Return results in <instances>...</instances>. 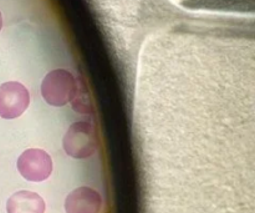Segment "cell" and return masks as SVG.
<instances>
[{
    "mask_svg": "<svg viewBox=\"0 0 255 213\" xmlns=\"http://www.w3.org/2000/svg\"><path fill=\"white\" fill-rule=\"evenodd\" d=\"M99 145L96 129L92 124L79 121L72 124L65 134L62 146L65 152L74 159H86L95 154Z\"/></svg>",
    "mask_w": 255,
    "mask_h": 213,
    "instance_id": "6da1fadb",
    "label": "cell"
},
{
    "mask_svg": "<svg viewBox=\"0 0 255 213\" xmlns=\"http://www.w3.org/2000/svg\"><path fill=\"white\" fill-rule=\"evenodd\" d=\"M76 92V81L66 70H55L50 72L41 84L42 97L51 106H65L74 100Z\"/></svg>",
    "mask_w": 255,
    "mask_h": 213,
    "instance_id": "7a4b0ae2",
    "label": "cell"
},
{
    "mask_svg": "<svg viewBox=\"0 0 255 213\" xmlns=\"http://www.w3.org/2000/svg\"><path fill=\"white\" fill-rule=\"evenodd\" d=\"M17 170L27 181H45L52 172L51 156L41 149H29L17 159Z\"/></svg>",
    "mask_w": 255,
    "mask_h": 213,
    "instance_id": "3957f363",
    "label": "cell"
},
{
    "mask_svg": "<svg viewBox=\"0 0 255 213\" xmlns=\"http://www.w3.org/2000/svg\"><path fill=\"white\" fill-rule=\"evenodd\" d=\"M30 104V94L20 82H5L0 86V117L6 120L21 116Z\"/></svg>",
    "mask_w": 255,
    "mask_h": 213,
    "instance_id": "277c9868",
    "label": "cell"
},
{
    "mask_svg": "<svg viewBox=\"0 0 255 213\" xmlns=\"http://www.w3.org/2000/svg\"><path fill=\"white\" fill-rule=\"evenodd\" d=\"M102 199L96 190L82 186L67 195L65 200L66 213H99Z\"/></svg>",
    "mask_w": 255,
    "mask_h": 213,
    "instance_id": "5b68a950",
    "label": "cell"
},
{
    "mask_svg": "<svg viewBox=\"0 0 255 213\" xmlns=\"http://www.w3.org/2000/svg\"><path fill=\"white\" fill-rule=\"evenodd\" d=\"M45 201L31 191H17L7 200V213H45Z\"/></svg>",
    "mask_w": 255,
    "mask_h": 213,
    "instance_id": "8992f818",
    "label": "cell"
},
{
    "mask_svg": "<svg viewBox=\"0 0 255 213\" xmlns=\"http://www.w3.org/2000/svg\"><path fill=\"white\" fill-rule=\"evenodd\" d=\"M1 26H2V19H1V14H0V30H1Z\"/></svg>",
    "mask_w": 255,
    "mask_h": 213,
    "instance_id": "52a82bcc",
    "label": "cell"
}]
</instances>
